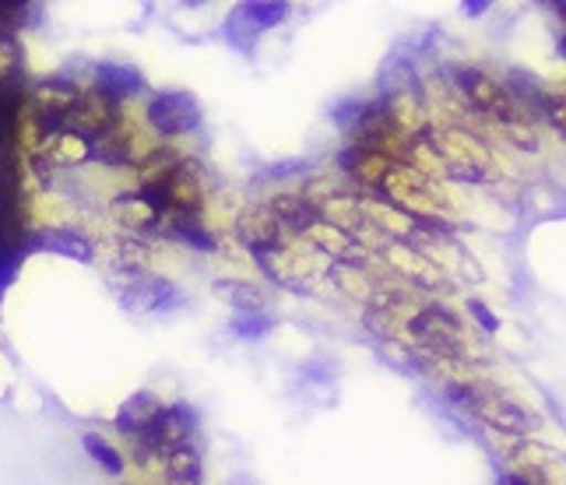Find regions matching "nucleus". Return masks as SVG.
<instances>
[{
  "instance_id": "obj_1",
  "label": "nucleus",
  "mask_w": 566,
  "mask_h": 485,
  "mask_svg": "<svg viewBox=\"0 0 566 485\" xmlns=\"http://www.w3.org/2000/svg\"><path fill=\"white\" fill-rule=\"evenodd\" d=\"M384 190L390 204H395L401 215L408 219H429V215H443V193L433 187V180L426 172H416L412 166H390L384 183L377 187Z\"/></svg>"
},
{
  "instance_id": "obj_2",
  "label": "nucleus",
  "mask_w": 566,
  "mask_h": 485,
  "mask_svg": "<svg viewBox=\"0 0 566 485\" xmlns=\"http://www.w3.org/2000/svg\"><path fill=\"white\" fill-rule=\"evenodd\" d=\"M447 394H451L454 401H461L464 409H472L479 419H485L490 425H496V430L503 433H524L528 430V415H524V409H517L514 401H506L496 387H485V383H451L447 387Z\"/></svg>"
},
{
  "instance_id": "obj_3",
  "label": "nucleus",
  "mask_w": 566,
  "mask_h": 485,
  "mask_svg": "<svg viewBox=\"0 0 566 485\" xmlns=\"http://www.w3.org/2000/svg\"><path fill=\"white\" fill-rule=\"evenodd\" d=\"M120 106H116L106 92L92 88V92H82L77 95V103L71 106V113L64 116L61 130L64 134H74V138L82 141H95L99 134H106L109 127L120 124Z\"/></svg>"
},
{
  "instance_id": "obj_4",
  "label": "nucleus",
  "mask_w": 566,
  "mask_h": 485,
  "mask_svg": "<svg viewBox=\"0 0 566 485\" xmlns=\"http://www.w3.org/2000/svg\"><path fill=\"white\" fill-rule=\"evenodd\" d=\"M145 120L155 134H190L201 127V109L187 92H163L148 103Z\"/></svg>"
},
{
  "instance_id": "obj_5",
  "label": "nucleus",
  "mask_w": 566,
  "mask_h": 485,
  "mask_svg": "<svg viewBox=\"0 0 566 485\" xmlns=\"http://www.w3.org/2000/svg\"><path fill=\"white\" fill-rule=\"evenodd\" d=\"M237 232H240V240L253 250V257L285 250V229L279 225L275 215H271V208H247L237 222Z\"/></svg>"
},
{
  "instance_id": "obj_6",
  "label": "nucleus",
  "mask_w": 566,
  "mask_h": 485,
  "mask_svg": "<svg viewBox=\"0 0 566 485\" xmlns=\"http://www.w3.org/2000/svg\"><path fill=\"white\" fill-rule=\"evenodd\" d=\"M77 95H82V92H77L71 82H64V77H53V82L39 85L25 103H29V109L39 116V120H43L56 134L64 124V116L71 113V106L77 103Z\"/></svg>"
},
{
  "instance_id": "obj_7",
  "label": "nucleus",
  "mask_w": 566,
  "mask_h": 485,
  "mask_svg": "<svg viewBox=\"0 0 566 485\" xmlns=\"http://www.w3.org/2000/svg\"><path fill=\"white\" fill-rule=\"evenodd\" d=\"M285 14H289V4H240L237 11H232L226 32L240 50H247L253 43V35L282 25Z\"/></svg>"
},
{
  "instance_id": "obj_8",
  "label": "nucleus",
  "mask_w": 566,
  "mask_h": 485,
  "mask_svg": "<svg viewBox=\"0 0 566 485\" xmlns=\"http://www.w3.org/2000/svg\"><path fill=\"white\" fill-rule=\"evenodd\" d=\"M120 299L127 309H166V306H177L180 303V293L172 288L169 282L163 278H148V275H130V282L120 288Z\"/></svg>"
},
{
  "instance_id": "obj_9",
  "label": "nucleus",
  "mask_w": 566,
  "mask_h": 485,
  "mask_svg": "<svg viewBox=\"0 0 566 485\" xmlns=\"http://www.w3.org/2000/svg\"><path fill=\"white\" fill-rule=\"evenodd\" d=\"M384 257H387V264L395 267V271H401V275H408L412 282L426 285V288H440V285H443V271H440L433 261H426L416 246L387 240V246H384Z\"/></svg>"
},
{
  "instance_id": "obj_10",
  "label": "nucleus",
  "mask_w": 566,
  "mask_h": 485,
  "mask_svg": "<svg viewBox=\"0 0 566 485\" xmlns=\"http://www.w3.org/2000/svg\"><path fill=\"white\" fill-rule=\"evenodd\" d=\"M306 243H314L321 254H331L335 261H363L366 257V250L359 246V240H353V232L348 229H338V225H331V222H317L314 229L303 236Z\"/></svg>"
},
{
  "instance_id": "obj_11",
  "label": "nucleus",
  "mask_w": 566,
  "mask_h": 485,
  "mask_svg": "<svg viewBox=\"0 0 566 485\" xmlns=\"http://www.w3.org/2000/svg\"><path fill=\"white\" fill-rule=\"evenodd\" d=\"M163 412H166V404L159 398H155L151 391H138V394L120 404V412H116V430L130 440V436H138L142 430H148V425Z\"/></svg>"
},
{
  "instance_id": "obj_12",
  "label": "nucleus",
  "mask_w": 566,
  "mask_h": 485,
  "mask_svg": "<svg viewBox=\"0 0 566 485\" xmlns=\"http://www.w3.org/2000/svg\"><path fill=\"white\" fill-rule=\"evenodd\" d=\"M99 92H106L109 99L120 106L127 99H134V95L145 92V77L134 71V67H120V64H103L99 67V85H95Z\"/></svg>"
},
{
  "instance_id": "obj_13",
  "label": "nucleus",
  "mask_w": 566,
  "mask_h": 485,
  "mask_svg": "<svg viewBox=\"0 0 566 485\" xmlns=\"http://www.w3.org/2000/svg\"><path fill=\"white\" fill-rule=\"evenodd\" d=\"M184 162H187L184 155L172 148H148L138 159V180L142 187H163Z\"/></svg>"
},
{
  "instance_id": "obj_14",
  "label": "nucleus",
  "mask_w": 566,
  "mask_h": 485,
  "mask_svg": "<svg viewBox=\"0 0 566 485\" xmlns=\"http://www.w3.org/2000/svg\"><path fill=\"white\" fill-rule=\"evenodd\" d=\"M166 485H201V457L190 443L166 454Z\"/></svg>"
},
{
  "instance_id": "obj_15",
  "label": "nucleus",
  "mask_w": 566,
  "mask_h": 485,
  "mask_svg": "<svg viewBox=\"0 0 566 485\" xmlns=\"http://www.w3.org/2000/svg\"><path fill=\"white\" fill-rule=\"evenodd\" d=\"M113 215L120 219L124 225H134V229H155V225H159V211L148 204V198L142 190L138 193H124V198L113 204Z\"/></svg>"
},
{
  "instance_id": "obj_16",
  "label": "nucleus",
  "mask_w": 566,
  "mask_h": 485,
  "mask_svg": "<svg viewBox=\"0 0 566 485\" xmlns=\"http://www.w3.org/2000/svg\"><path fill=\"white\" fill-rule=\"evenodd\" d=\"M39 243H43L46 250H56V254H64V257H74V261H92V246L82 240V236H74V232H61V229H50L39 236Z\"/></svg>"
},
{
  "instance_id": "obj_17",
  "label": "nucleus",
  "mask_w": 566,
  "mask_h": 485,
  "mask_svg": "<svg viewBox=\"0 0 566 485\" xmlns=\"http://www.w3.org/2000/svg\"><path fill=\"white\" fill-rule=\"evenodd\" d=\"M214 293L229 296V303L237 306L240 314H261V309H264V296H261L253 285H243V282H219V285H214Z\"/></svg>"
},
{
  "instance_id": "obj_18",
  "label": "nucleus",
  "mask_w": 566,
  "mask_h": 485,
  "mask_svg": "<svg viewBox=\"0 0 566 485\" xmlns=\"http://www.w3.org/2000/svg\"><path fill=\"white\" fill-rule=\"evenodd\" d=\"M82 443H85V451H88V457L95 461V464H103V468L109 472V475H124L127 472V464H124V457L116 454L109 443L99 436V433H85L82 436Z\"/></svg>"
},
{
  "instance_id": "obj_19",
  "label": "nucleus",
  "mask_w": 566,
  "mask_h": 485,
  "mask_svg": "<svg viewBox=\"0 0 566 485\" xmlns=\"http://www.w3.org/2000/svg\"><path fill=\"white\" fill-rule=\"evenodd\" d=\"M22 77V53H18L14 39H0V85L18 82Z\"/></svg>"
},
{
  "instance_id": "obj_20",
  "label": "nucleus",
  "mask_w": 566,
  "mask_h": 485,
  "mask_svg": "<svg viewBox=\"0 0 566 485\" xmlns=\"http://www.w3.org/2000/svg\"><path fill=\"white\" fill-rule=\"evenodd\" d=\"M268 331H271V320L264 314H240V320H237L240 338H264Z\"/></svg>"
},
{
  "instance_id": "obj_21",
  "label": "nucleus",
  "mask_w": 566,
  "mask_h": 485,
  "mask_svg": "<svg viewBox=\"0 0 566 485\" xmlns=\"http://www.w3.org/2000/svg\"><path fill=\"white\" fill-rule=\"evenodd\" d=\"M472 317L482 324V331H500V320L490 314V306L485 303H479V299H472Z\"/></svg>"
},
{
  "instance_id": "obj_22",
  "label": "nucleus",
  "mask_w": 566,
  "mask_h": 485,
  "mask_svg": "<svg viewBox=\"0 0 566 485\" xmlns=\"http://www.w3.org/2000/svg\"><path fill=\"white\" fill-rule=\"evenodd\" d=\"M490 11V4L485 0H475V4H464V14H485Z\"/></svg>"
}]
</instances>
